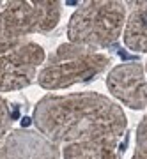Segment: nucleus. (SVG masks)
Wrapping results in <instances>:
<instances>
[{
	"instance_id": "obj_1",
	"label": "nucleus",
	"mask_w": 147,
	"mask_h": 159,
	"mask_svg": "<svg viewBox=\"0 0 147 159\" xmlns=\"http://www.w3.org/2000/svg\"><path fill=\"white\" fill-rule=\"evenodd\" d=\"M32 119L41 134L57 145L119 142L128 127L121 106L97 92L45 96Z\"/></svg>"
},
{
	"instance_id": "obj_9",
	"label": "nucleus",
	"mask_w": 147,
	"mask_h": 159,
	"mask_svg": "<svg viewBox=\"0 0 147 159\" xmlns=\"http://www.w3.org/2000/svg\"><path fill=\"white\" fill-rule=\"evenodd\" d=\"M119 142H83L64 145V159H119Z\"/></svg>"
},
{
	"instance_id": "obj_4",
	"label": "nucleus",
	"mask_w": 147,
	"mask_h": 159,
	"mask_svg": "<svg viewBox=\"0 0 147 159\" xmlns=\"http://www.w3.org/2000/svg\"><path fill=\"white\" fill-rule=\"evenodd\" d=\"M60 2H6L0 9V43L20 44L32 34H48L60 21Z\"/></svg>"
},
{
	"instance_id": "obj_6",
	"label": "nucleus",
	"mask_w": 147,
	"mask_h": 159,
	"mask_svg": "<svg viewBox=\"0 0 147 159\" xmlns=\"http://www.w3.org/2000/svg\"><path fill=\"white\" fill-rule=\"evenodd\" d=\"M107 87L128 108L144 110L147 106V78L142 64L130 62L113 67L107 76Z\"/></svg>"
},
{
	"instance_id": "obj_14",
	"label": "nucleus",
	"mask_w": 147,
	"mask_h": 159,
	"mask_svg": "<svg viewBox=\"0 0 147 159\" xmlns=\"http://www.w3.org/2000/svg\"><path fill=\"white\" fill-rule=\"evenodd\" d=\"M145 73H147V66H145Z\"/></svg>"
},
{
	"instance_id": "obj_2",
	"label": "nucleus",
	"mask_w": 147,
	"mask_h": 159,
	"mask_svg": "<svg viewBox=\"0 0 147 159\" xmlns=\"http://www.w3.org/2000/svg\"><path fill=\"white\" fill-rule=\"evenodd\" d=\"M126 7L122 2H85L68 23L69 43L96 51L113 44L124 32Z\"/></svg>"
},
{
	"instance_id": "obj_12",
	"label": "nucleus",
	"mask_w": 147,
	"mask_h": 159,
	"mask_svg": "<svg viewBox=\"0 0 147 159\" xmlns=\"http://www.w3.org/2000/svg\"><path fill=\"white\" fill-rule=\"evenodd\" d=\"M20 44H21V43H20ZM20 44H0V55L6 53V51H9V50H12V48H16V46H20Z\"/></svg>"
},
{
	"instance_id": "obj_13",
	"label": "nucleus",
	"mask_w": 147,
	"mask_h": 159,
	"mask_svg": "<svg viewBox=\"0 0 147 159\" xmlns=\"http://www.w3.org/2000/svg\"><path fill=\"white\" fill-rule=\"evenodd\" d=\"M0 6H2V4H0ZM0 44H6V43H0Z\"/></svg>"
},
{
	"instance_id": "obj_5",
	"label": "nucleus",
	"mask_w": 147,
	"mask_h": 159,
	"mask_svg": "<svg viewBox=\"0 0 147 159\" xmlns=\"http://www.w3.org/2000/svg\"><path fill=\"white\" fill-rule=\"evenodd\" d=\"M45 62V50L32 41H25L0 55V94L21 90L37 80Z\"/></svg>"
},
{
	"instance_id": "obj_10",
	"label": "nucleus",
	"mask_w": 147,
	"mask_h": 159,
	"mask_svg": "<svg viewBox=\"0 0 147 159\" xmlns=\"http://www.w3.org/2000/svg\"><path fill=\"white\" fill-rule=\"evenodd\" d=\"M12 122H14V113H12L11 102L0 96V143L7 138Z\"/></svg>"
},
{
	"instance_id": "obj_8",
	"label": "nucleus",
	"mask_w": 147,
	"mask_h": 159,
	"mask_svg": "<svg viewBox=\"0 0 147 159\" xmlns=\"http://www.w3.org/2000/svg\"><path fill=\"white\" fill-rule=\"evenodd\" d=\"M136 6L126 20L122 37L130 50L147 53V2H136Z\"/></svg>"
},
{
	"instance_id": "obj_11",
	"label": "nucleus",
	"mask_w": 147,
	"mask_h": 159,
	"mask_svg": "<svg viewBox=\"0 0 147 159\" xmlns=\"http://www.w3.org/2000/svg\"><path fill=\"white\" fill-rule=\"evenodd\" d=\"M131 159H147V113L140 120L138 129H136V143H135V154Z\"/></svg>"
},
{
	"instance_id": "obj_7",
	"label": "nucleus",
	"mask_w": 147,
	"mask_h": 159,
	"mask_svg": "<svg viewBox=\"0 0 147 159\" xmlns=\"http://www.w3.org/2000/svg\"><path fill=\"white\" fill-rule=\"evenodd\" d=\"M62 152L39 131L14 129L0 143V159H60Z\"/></svg>"
},
{
	"instance_id": "obj_3",
	"label": "nucleus",
	"mask_w": 147,
	"mask_h": 159,
	"mask_svg": "<svg viewBox=\"0 0 147 159\" xmlns=\"http://www.w3.org/2000/svg\"><path fill=\"white\" fill-rule=\"evenodd\" d=\"M110 58L83 46L60 44L51 53L37 74V83L46 90L68 89L76 83L91 81L105 71Z\"/></svg>"
}]
</instances>
